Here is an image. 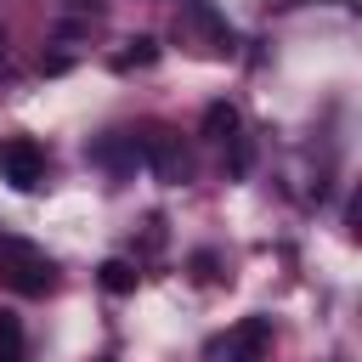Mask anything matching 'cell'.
Wrapping results in <instances>:
<instances>
[{"instance_id":"obj_7","label":"cell","mask_w":362,"mask_h":362,"mask_svg":"<svg viewBox=\"0 0 362 362\" xmlns=\"http://www.w3.org/2000/svg\"><path fill=\"white\" fill-rule=\"evenodd\" d=\"M204 136H209V141H232V136H243L238 107H232V102H209V107H204Z\"/></svg>"},{"instance_id":"obj_3","label":"cell","mask_w":362,"mask_h":362,"mask_svg":"<svg viewBox=\"0 0 362 362\" xmlns=\"http://www.w3.org/2000/svg\"><path fill=\"white\" fill-rule=\"evenodd\" d=\"M0 181H11L17 192H34L45 181V147L34 136H6L0 141Z\"/></svg>"},{"instance_id":"obj_9","label":"cell","mask_w":362,"mask_h":362,"mask_svg":"<svg viewBox=\"0 0 362 362\" xmlns=\"http://www.w3.org/2000/svg\"><path fill=\"white\" fill-rule=\"evenodd\" d=\"M0 362H23V322L0 311Z\"/></svg>"},{"instance_id":"obj_10","label":"cell","mask_w":362,"mask_h":362,"mask_svg":"<svg viewBox=\"0 0 362 362\" xmlns=\"http://www.w3.org/2000/svg\"><path fill=\"white\" fill-rule=\"evenodd\" d=\"M192 277H198V283H215V255H209V249L192 255Z\"/></svg>"},{"instance_id":"obj_11","label":"cell","mask_w":362,"mask_h":362,"mask_svg":"<svg viewBox=\"0 0 362 362\" xmlns=\"http://www.w3.org/2000/svg\"><path fill=\"white\" fill-rule=\"evenodd\" d=\"M130 45H136V51H124V62H153V57H158L153 40H130Z\"/></svg>"},{"instance_id":"obj_8","label":"cell","mask_w":362,"mask_h":362,"mask_svg":"<svg viewBox=\"0 0 362 362\" xmlns=\"http://www.w3.org/2000/svg\"><path fill=\"white\" fill-rule=\"evenodd\" d=\"M136 277H141V272H136V266H130V260H119V255H113V260H102V266H96V283H102V288H107V294H130V288H136Z\"/></svg>"},{"instance_id":"obj_5","label":"cell","mask_w":362,"mask_h":362,"mask_svg":"<svg viewBox=\"0 0 362 362\" xmlns=\"http://www.w3.org/2000/svg\"><path fill=\"white\" fill-rule=\"evenodd\" d=\"M90 158H96V164H107L113 175H124V170H136V164H141V158H136V136H119V130H113V136H102V141L90 147Z\"/></svg>"},{"instance_id":"obj_2","label":"cell","mask_w":362,"mask_h":362,"mask_svg":"<svg viewBox=\"0 0 362 362\" xmlns=\"http://www.w3.org/2000/svg\"><path fill=\"white\" fill-rule=\"evenodd\" d=\"M136 158H141L164 187L192 181V158H187L181 136H175V130H164V124H153V130H141V136H136Z\"/></svg>"},{"instance_id":"obj_1","label":"cell","mask_w":362,"mask_h":362,"mask_svg":"<svg viewBox=\"0 0 362 362\" xmlns=\"http://www.w3.org/2000/svg\"><path fill=\"white\" fill-rule=\"evenodd\" d=\"M0 283L11 294H23V300H40V294L57 288V260L40 243H28V238L0 232Z\"/></svg>"},{"instance_id":"obj_6","label":"cell","mask_w":362,"mask_h":362,"mask_svg":"<svg viewBox=\"0 0 362 362\" xmlns=\"http://www.w3.org/2000/svg\"><path fill=\"white\" fill-rule=\"evenodd\" d=\"M187 23L209 34V51H226V45H232V28L215 17V6H209V0H187Z\"/></svg>"},{"instance_id":"obj_4","label":"cell","mask_w":362,"mask_h":362,"mask_svg":"<svg viewBox=\"0 0 362 362\" xmlns=\"http://www.w3.org/2000/svg\"><path fill=\"white\" fill-rule=\"evenodd\" d=\"M266 351H272V317H243L209 345L215 362H266Z\"/></svg>"}]
</instances>
